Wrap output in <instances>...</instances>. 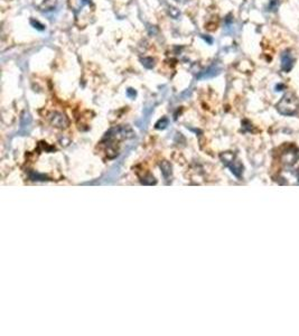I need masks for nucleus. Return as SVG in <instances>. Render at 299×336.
<instances>
[{
    "mask_svg": "<svg viewBox=\"0 0 299 336\" xmlns=\"http://www.w3.org/2000/svg\"><path fill=\"white\" fill-rule=\"evenodd\" d=\"M136 91L133 90V89H128L127 90V95L129 96V97H135L136 96Z\"/></svg>",
    "mask_w": 299,
    "mask_h": 336,
    "instance_id": "15",
    "label": "nucleus"
},
{
    "mask_svg": "<svg viewBox=\"0 0 299 336\" xmlns=\"http://www.w3.org/2000/svg\"><path fill=\"white\" fill-rule=\"evenodd\" d=\"M278 7H279V0H270V4H269L270 11H276Z\"/></svg>",
    "mask_w": 299,
    "mask_h": 336,
    "instance_id": "13",
    "label": "nucleus"
},
{
    "mask_svg": "<svg viewBox=\"0 0 299 336\" xmlns=\"http://www.w3.org/2000/svg\"><path fill=\"white\" fill-rule=\"evenodd\" d=\"M30 125H32V117H30L29 113H25L23 115L22 122H21V130L19 134H26L30 130Z\"/></svg>",
    "mask_w": 299,
    "mask_h": 336,
    "instance_id": "7",
    "label": "nucleus"
},
{
    "mask_svg": "<svg viewBox=\"0 0 299 336\" xmlns=\"http://www.w3.org/2000/svg\"><path fill=\"white\" fill-rule=\"evenodd\" d=\"M278 111L284 115H294L299 110V101L294 93H286L277 105Z\"/></svg>",
    "mask_w": 299,
    "mask_h": 336,
    "instance_id": "2",
    "label": "nucleus"
},
{
    "mask_svg": "<svg viewBox=\"0 0 299 336\" xmlns=\"http://www.w3.org/2000/svg\"><path fill=\"white\" fill-rule=\"evenodd\" d=\"M221 160L225 166H228L231 172L236 177H241L243 172V166L242 164L236 160L234 154H232V152H225V154L221 155Z\"/></svg>",
    "mask_w": 299,
    "mask_h": 336,
    "instance_id": "3",
    "label": "nucleus"
},
{
    "mask_svg": "<svg viewBox=\"0 0 299 336\" xmlns=\"http://www.w3.org/2000/svg\"><path fill=\"white\" fill-rule=\"evenodd\" d=\"M48 120H50L52 126H54L55 128H58V129H65V128H68L70 124L68 117H66L65 114L57 111L50 113V115H48Z\"/></svg>",
    "mask_w": 299,
    "mask_h": 336,
    "instance_id": "4",
    "label": "nucleus"
},
{
    "mask_svg": "<svg viewBox=\"0 0 299 336\" xmlns=\"http://www.w3.org/2000/svg\"><path fill=\"white\" fill-rule=\"evenodd\" d=\"M142 182L146 185H152V184H155V183H156L154 176H151V175H147L146 177H144V179L142 180Z\"/></svg>",
    "mask_w": 299,
    "mask_h": 336,
    "instance_id": "11",
    "label": "nucleus"
},
{
    "mask_svg": "<svg viewBox=\"0 0 299 336\" xmlns=\"http://www.w3.org/2000/svg\"><path fill=\"white\" fill-rule=\"evenodd\" d=\"M294 63L295 58L292 56L291 52L289 50L285 51L282 54V70L284 72H289L292 69V66H294Z\"/></svg>",
    "mask_w": 299,
    "mask_h": 336,
    "instance_id": "5",
    "label": "nucleus"
},
{
    "mask_svg": "<svg viewBox=\"0 0 299 336\" xmlns=\"http://www.w3.org/2000/svg\"><path fill=\"white\" fill-rule=\"evenodd\" d=\"M142 63L146 67V69L150 70V69H152V67H154L155 61L152 60L151 57H144V58H142Z\"/></svg>",
    "mask_w": 299,
    "mask_h": 336,
    "instance_id": "10",
    "label": "nucleus"
},
{
    "mask_svg": "<svg viewBox=\"0 0 299 336\" xmlns=\"http://www.w3.org/2000/svg\"><path fill=\"white\" fill-rule=\"evenodd\" d=\"M30 23H32V25H33L35 28H37V29H39V30H43V29H44V25H42V24H41L39 22H37V21H32Z\"/></svg>",
    "mask_w": 299,
    "mask_h": 336,
    "instance_id": "14",
    "label": "nucleus"
},
{
    "mask_svg": "<svg viewBox=\"0 0 299 336\" xmlns=\"http://www.w3.org/2000/svg\"><path fill=\"white\" fill-rule=\"evenodd\" d=\"M168 126V120L166 118H163L162 120H160L156 124V128L157 129H165Z\"/></svg>",
    "mask_w": 299,
    "mask_h": 336,
    "instance_id": "12",
    "label": "nucleus"
},
{
    "mask_svg": "<svg viewBox=\"0 0 299 336\" xmlns=\"http://www.w3.org/2000/svg\"><path fill=\"white\" fill-rule=\"evenodd\" d=\"M297 179H298V181H299V170L297 172Z\"/></svg>",
    "mask_w": 299,
    "mask_h": 336,
    "instance_id": "16",
    "label": "nucleus"
},
{
    "mask_svg": "<svg viewBox=\"0 0 299 336\" xmlns=\"http://www.w3.org/2000/svg\"><path fill=\"white\" fill-rule=\"evenodd\" d=\"M220 71H221V69H218V67H216V66L210 67V69H207L206 71L201 72L200 74L197 75V78H200V80H203V78L214 77V76H216L218 74Z\"/></svg>",
    "mask_w": 299,
    "mask_h": 336,
    "instance_id": "8",
    "label": "nucleus"
},
{
    "mask_svg": "<svg viewBox=\"0 0 299 336\" xmlns=\"http://www.w3.org/2000/svg\"><path fill=\"white\" fill-rule=\"evenodd\" d=\"M133 137L132 129L129 126H120L115 127L110 129L107 133L105 138L102 140V144L107 145V154L109 158H114L118 155L117 150L114 148V144L121 142V140H125L128 138Z\"/></svg>",
    "mask_w": 299,
    "mask_h": 336,
    "instance_id": "1",
    "label": "nucleus"
},
{
    "mask_svg": "<svg viewBox=\"0 0 299 336\" xmlns=\"http://www.w3.org/2000/svg\"><path fill=\"white\" fill-rule=\"evenodd\" d=\"M160 166H161L163 175L166 177V179H168V177L172 175V165H170L168 162L164 161L160 164Z\"/></svg>",
    "mask_w": 299,
    "mask_h": 336,
    "instance_id": "9",
    "label": "nucleus"
},
{
    "mask_svg": "<svg viewBox=\"0 0 299 336\" xmlns=\"http://www.w3.org/2000/svg\"><path fill=\"white\" fill-rule=\"evenodd\" d=\"M298 158V150L296 148H290L286 150L282 155V161L287 166H292Z\"/></svg>",
    "mask_w": 299,
    "mask_h": 336,
    "instance_id": "6",
    "label": "nucleus"
}]
</instances>
